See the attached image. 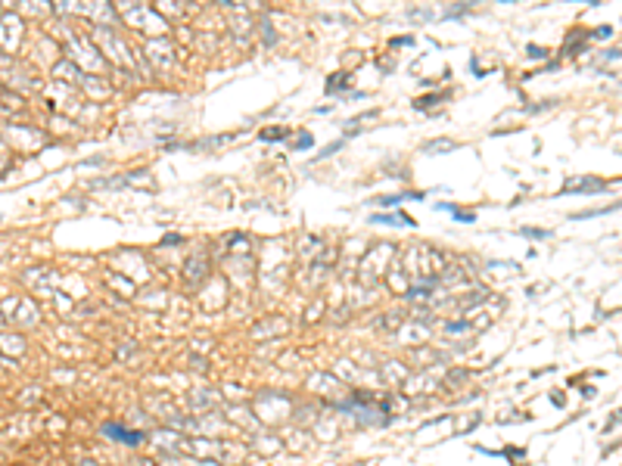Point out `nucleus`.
Returning <instances> with one entry per match:
<instances>
[{"label":"nucleus","mask_w":622,"mask_h":466,"mask_svg":"<svg viewBox=\"0 0 622 466\" xmlns=\"http://www.w3.org/2000/svg\"><path fill=\"white\" fill-rule=\"evenodd\" d=\"M103 432H106L109 438H115V441H125V445H137V441H140V432H125V429L115 426V423L103 426Z\"/></svg>","instance_id":"nucleus-1"},{"label":"nucleus","mask_w":622,"mask_h":466,"mask_svg":"<svg viewBox=\"0 0 622 466\" xmlns=\"http://www.w3.org/2000/svg\"><path fill=\"white\" fill-rule=\"evenodd\" d=\"M308 143H311V137H308V134H302V137H299V143H296V146H299V149H305V146H308Z\"/></svg>","instance_id":"nucleus-2"}]
</instances>
